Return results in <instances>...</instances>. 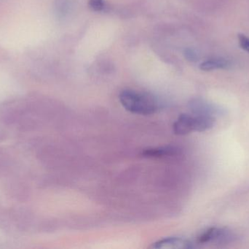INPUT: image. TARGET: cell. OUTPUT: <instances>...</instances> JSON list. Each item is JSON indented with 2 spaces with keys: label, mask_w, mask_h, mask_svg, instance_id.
<instances>
[{
  "label": "cell",
  "mask_w": 249,
  "mask_h": 249,
  "mask_svg": "<svg viewBox=\"0 0 249 249\" xmlns=\"http://www.w3.org/2000/svg\"><path fill=\"white\" fill-rule=\"evenodd\" d=\"M119 99L126 111L137 115H152L159 109L155 96L145 92L126 89L120 94Z\"/></svg>",
  "instance_id": "1"
},
{
  "label": "cell",
  "mask_w": 249,
  "mask_h": 249,
  "mask_svg": "<svg viewBox=\"0 0 249 249\" xmlns=\"http://www.w3.org/2000/svg\"><path fill=\"white\" fill-rule=\"evenodd\" d=\"M237 236L232 231L225 228H212L206 230L197 238L200 244H213L215 245H227L234 242Z\"/></svg>",
  "instance_id": "2"
},
{
  "label": "cell",
  "mask_w": 249,
  "mask_h": 249,
  "mask_svg": "<svg viewBox=\"0 0 249 249\" xmlns=\"http://www.w3.org/2000/svg\"><path fill=\"white\" fill-rule=\"evenodd\" d=\"M29 114L27 102H12L5 104L0 110V121L5 125H13Z\"/></svg>",
  "instance_id": "3"
},
{
  "label": "cell",
  "mask_w": 249,
  "mask_h": 249,
  "mask_svg": "<svg viewBox=\"0 0 249 249\" xmlns=\"http://www.w3.org/2000/svg\"><path fill=\"white\" fill-rule=\"evenodd\" d=\"M173 131L177 135H186L196 132V119L193 114H183L173 125Z\"/></svg>",
  "instance_id": "4"
},
{
  "label": "cell",
  "mask_w": 249,
  "mask_h": 249,
  "mask_svg": "<svg viewBox=\"0 0 249 249\" xmlns=\"http://www.w3.org/2000/svg\"><path fill=\"white\" fill-rule=\"evenodd\" d=\"M189 107L192 114L196 115H206L215 118L216 115L222 114L219 108L203 99H193L189 104Z\"/></svg>",
  "instance_id": "5"
},
{
  "label": "cell",
  "mask_w": 249,
  "mask_h": 249,
  "mask_svg": "<svg viewBox=\"0 0 249 249\" xmlns=\"http://www.w3.org/2000/svg\"><path fill=\"white\" fill-rule=\"evenodd\" d=\"M7 194L13 200L20 203H25L30 198L31 189L26 183L15 181L8 185Z\"/></svg>",
  "instance_id": "6"
},
{
  "label": "cell",
  "mask_w": 249,
  "mask_h": 249,
  "mask_svg": "<svg viewBox=\"0 0 249 249\" xmlns=\"http://www.w3.org/2000/svg\"><path fill=\"white\" fill-rule=\"evenodd\" d=\"M194 247L193 243L184 238L178 237H170L162 238L152 244V249H193Z\"/></svg>",
  "instance_id": "7"
},
{
  "label": "cell",
  "mask_w": 249,
  "mask_h": 249,
  "mask_svg": "<svg viewBox=\"0 0 249 249\" xmlns=\"http://www.w3.org/2000/svg\"><path fill=\"white\" fill-rule=\"evenodd\" d=\"M179 153V150L174 146H160V147L148 148L142 152V156L146 158L171 157Z\"/></svg>",
  "instance_id": "8"
},
{
  "label": "cell",
  "mask_w": 249,
  "mask_h": 249,
  "mask_svg": "<svg viewBox=\"0 0 249 249\" xmlns=\"http://www.w3.org/2000/svg\"><path fill=\"white\" fill-rule=\"evenodd\" d=\"M230 61L225 58H213L202 63L200 69L203 71H212L219 69H226L230 66Z\"/></svg>",
  "instance_id": "9"
},
{
  "label": "cell",
  "mask_w": 249,
  "mask_h": 249,
  "mask_svg": "<svg viewBox=\"0 0 249 249\" xmlns=\"http://www.w3.org/2000/svg\"><path fill=\"white\" fill-rule=\"evenodd\" d=\"M20 130L23 132H32L35 130L36 124L35 120L32 117V114H27L18 122Z\"/></svg>",
  "instance_id": "10"
},
{
  "label": "cell",
  "mask_w": 249,
  "mask_h": 249,
  "mask_svg": "<svg viewBox=\"0 0 249 249\" xmlns=\"http://www.w3.org/2000/svg\"><path fill=\"white\" fill-rule=\"evenodd\" d=\"M89 5L93 11L99 12L105 8V2L104 0H89Z\"/></svg>",
  "instance_id": "11"
},
{
  "label": "cell",
  "mask_w": 249,
  "mask_h": 249,
  "mask_svg": "<svg viewBox=\"0 0 249 249\" xmlns=\"http://www.w3.org/2000/svg\"><path fill=\"white\" fill-rule=\"evenodd\" d=\"M239 44L243 49L249 53V38L244 35H239L238 36Z\"/></svg>",
  "instance_id": "12"
},
{
  "label": "cell",
  "mask_w": 249,
  "mask_h": 249,
  "mask_svg": "<svg viewBox=\"0 0 249 249\" xmlns=\"http://www.w3.org/2000/svg\"><path fill=\"white\" fill-rule=\"evenodd\" d=\"M184 55L187 59L191 61H196L197 59V54L195 52L194 50L187 48L184 51Z\"/></svg>",
  "instance_id": "13"
}]
</instances>
